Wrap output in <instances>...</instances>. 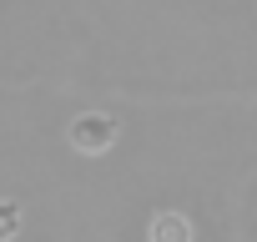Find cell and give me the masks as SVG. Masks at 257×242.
Here are the masks:
<instances>
[{
	"instance_id": "6da1fadb",
	"label": "cell",
	"mask_w": 257,
	"mask_h": 242,
	"mask_svg": "<svg viewBox=\"0 0 257 242\" xmlns=\"http://www.w3.org/2000/svg\"><path fill=\"white\" fill-rule=\"evenodd\" d=\"M111 142H116V121L106 116V111H86V116H76L71 121V147L76 152H111Z\"/></svg>"
},
{
	"instance_id": "7a4b0ae2",
	"label": "cell",
	"mask_w": 257,
	"mask_h": 242,
	"mask_svg": "<svg viewBox=\"0 0 257 242\" xmlns=\"http://www.w3.org/2000/svg\"><path fill=\"white\" fill-rule=\"evenodd\" d=\"M147 237L152 242H192V222L182 212H157L152 227H147Z\"/></svg>"
},
{
	"instance_id": "3957f363",
	"label": "cell",
	"mask_w": 257,
	"mask_h": 242,
	"mask_svg": "<svg viewBox=\"0 0 257 242\" xmlns=\"http://www.w3.org/2000/svg\"><path fill=\"white\" fill-rule=\"evenodd\" d=\"M21 232V207L16 202H0V242H11Z\"/></svg>"
}]
</instances>
